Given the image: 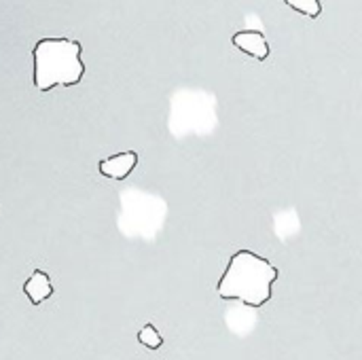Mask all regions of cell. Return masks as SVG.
Segmentation results:
<instances>
[{
    "instance_id": "obj_2",
    "label": "cell",
    "mask_w": 362,
    "mask_h": 360,
    "mask_svg": "<svg viewBox=\"0 0 362 360\" xmlns=\"http://www.w3.org/2000/svg\"><path fill=\"white\" fill-rule=\"evenodd\" d=\"M85 74L81 45L72 38H42L34 47V85L40 91L76 85Z\"/></svg>"
},
{
    "instance_id": "obj_6",
    "label": "cell",
    "mask_w": 362,
    "mask_h": 360,
    "mask_svg": "<svg viewBox=\"0 0 362 360\" xmlns=\"http://www.w3.org/2000/svg\"><path fill=\"white\" fill-rule=\"evenodd\" d=\"M291 8H295V11H299V13H303L305 17H318L320 13H322V4H320V0H284Z\"/></svg>"
},
{
    "instance_id": "obj_7",
    "label": "cell",
    "mask_w": 362,
    "mask_h": 360,
    "mask_svg": "<svg viewBox=\"0 0 362 360\" xmlns=\"http://www.w3.org/2000/svg\"><path fill=\"white\" fill-rule=\"evenodd\" d=\"M138 342H140L142 346L151 348V350H159V348H161V344H163V339H161L159 331H157L153 325H146V327H142V329H140V333H138Z\"/></svg>"
},
{
    "instance_id": "obj_4",
    "label": "cell",
    "mask_w": 362,
    "mask_h": 360,
    "mask_svg": "<svg viewBox=\"0 0 362 360\" xmlns=\"http://www.w3.org/2000/svg\"><path fill=\"white\" fill-rule=\"evenodd\" d=\"M233 45H235L240 51L248 53L250 57H255V59H261V62H263V59L269 57V45H267L265 36H263L261 32H257V30L238 32V34L233 36Z\"/></svg>"
},
{
    "instance_id": "obj_1",
    "label": "cell",
    "mask_w": 362,
    "mask_h": 360,
    "mask_svg": "<svg viewBox=\"0 0 362 360\" xmlns=\"http://www.w3.org/2000/svg\"><path fill=\"white\" fill-rule=\"evenodd\" d=\"M278 269L263 257L240 250L229 259L225 274L218 280V295L227 301H242L250 308H261L272 299Z\"/></svg>"
},
{
    "instance_id": "obj_5",
    "label": "cell",
    "mask_w": 362,
    "mask_h": 360,
    "mask_svg": "<svg viewBox=\"0 0 362 360\" xmlns=\"http://www.w3.org/2000/svg\"><path fill=\"white\" fill-rule=\"evenodd\" d=\"M23 293L28 295V299L34 303V306H38V303H42V301H47L51 295H53V286H51V280H49V276L45 274V272H34L28 280H25V284H23Z\"/></svg>"
},
{
    "instance_id": "obj_3",
    "label": "cell",
    "mask_w": 362,
    "mask_h": 360,
    "mask_svg": "<svg viewBox=\"0 0 362 360\" xmlns=\"http://www.w3.org/2000/svg\"><path fill=\"white\" fill-rule=\"evenodd\" d=\"M136 166H138V153L127 151V153H119L100 161V174L112 180H123L134 172Z\"/></svg>"
}]
</instances>
